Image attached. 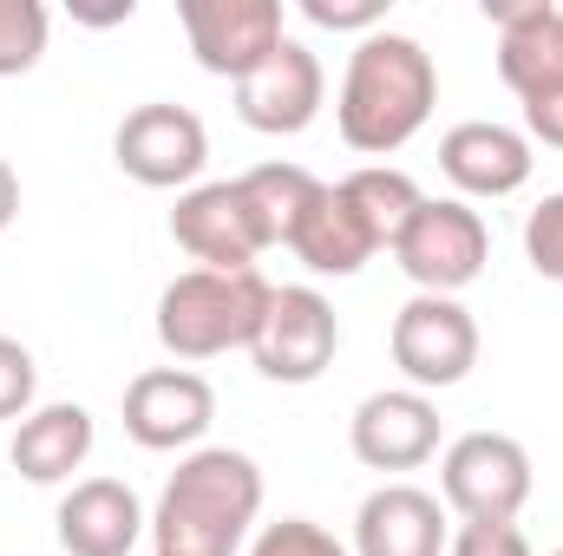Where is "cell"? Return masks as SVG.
Segmentation results:
<instances>
[{
    "mask_svg": "<svg viewBox=\"0 0 563 556\" xmlns=\"http://www.w3.org/2000/svg\"><path fill=\"white\" fill-rule=\"evenodd\" d=\"M269 281L263 269H184L157 294V341L177 360H217L230 347H250L263 314H269Z\"/></svg>",
    "mask_w": 563,
    "mask_h": 556,
    "instance_id": "cell-3",
    "label": "cell"
},
{
    "mask_svg": "<svg viewBox=\"0 0 563 556\" xmlns=\"http://www.w3.org/2000/svg\"><path fill=\"white\" fill-rule=\"evenodd\" d=\"M439 491L465 524H518L531 504V452L511 432H465L439 458Z\"/></svg>",
    "mask_w": 563,
    "mask_h": 556,
    "instance_id": "cell-4",
    "label": "cell"
},
{
    "mask_svg": "<svg viewBox=\"0 0 563 556\" xmlns=\"http://www.w3.org/2000/svg\"><path fill=\"white\" fill-rule=\"evenodd\" d=\"M33 393H40L33 354H26L13 334H0V419H26L33 413Z\"/></svg>",
    "mask_w": 563,
    "mask_h": 556,
    "instance_id": "cell-25",
    "label": "cell"
},
{
    "mask_svg": "<svg viewBox=\"0 0 563 556\" xmlns=\"http://www.w3.org/2000/svg\"><path fill=\"white\" fill-rule=\"evenodd\" d=\"M394 367L413 393H445L478 367V321L459 294H413L394 314Z\"/></svg>",
    "mask_w": 563,
    "mask_h": 556,
    "instance_id": "cell-6",
    "label": "cell"
},
{
    "mask_svg": "<svg viewBox=\"0 0 563 556\" xmlns=\"http://www.w3.org/2000/svg\"><path fill=\"white\" fill-rule=\"evenodd\" d=\"M347 445L367 471H420L439 452V407L413 387L367 393L347 419Z\"/></svg>",
    "mask_w": 563,
    "mask_h": 556,
    "instance_id": "cell-13",
    "label": "cell"
},
{
    "mask_svg": "<svg viewBox=\"0 0 563 556\" xmlns=\"http://www.w3.org/2000/svg\"><path fill=\"white\" fill-rule=\"evenodd\" d=\"M46 33H53V20L40 0H0V79L33 73L46 53Z\"/></svg>",
    "mask_w": 563,
    "mask_h": 556,
    "instance_id": "cell-22",
    "label": "cell"
},
{
    "mask_svg": "<svg viewBox=\"0 0 563 556\" xmlns=\"http://www.w3.org/2000/svg\"><path fill=\"white\" fill-rule=\"evenodd\" d=\"M301 13L314 20V26H328V33H380V20H387V0H301Z\"/></svg>",
    "mask_w": 563,
    "mask_h": 556,
    "instance_id": "cell-26",
    "label": "cell"
},
{
    "mask_svg": "<svg viewBox=\"0 0 563 556\" xmlns=\"http://www.w3.org/2000/svg\"><path fill=\"white\" fill-rule=\"evenodd\" d=\"M217 393L190 367H151L125 387V438L144 452H184L210 432Z\"/></svg>",
    "mask_w": 563,
    "mask_h": 556,
    "instance_id": "cell-12",
    "label": "cell"
},
{
    "mask_svg": "<svg viewBox=\"0 0 563 556\" xmlns=\"http://www.w3.org/2000/svg\"><path fill=\"white\" fill-rule=\"evenodd\" d=\"M243 184V197H250V210H256V223H263V236H269V249L295 236V223L308 216V203L321 197V177L314 170H301V164H256L250 177H236Z\"/></svg>",
    "mask_w": 563,
    "mask_h": 556,
    "instance_id": "cell-20",
    "label": "cell"
},
{
    "mask_svg": "<svg viewBox=\"0 0 563 556\" xmlns=\"http://www.w3.org/2000/svg\"><path fill=\"white\" fill-rule=\"evenodd\" d=\"M288 249H295V263H301V269H314V276H361V269L380 256L374 230L361 223V210L347 203V190H341V184H321V197H314V203H308V216L295 223Z\"/></svg>",
    "mask_w": 563,
    "mask_h": 556,
    "instance_id": "cell-18",
    "label": "cell"
},
{
    "mask_svg": "<svg viewBox=\"0 0 563 556\" xmlns=\"http://www.w3.org/2000/svg\"><path fill=\"white\" fill-rule=\"evenodd\" d=\"M170 236H177L184 256H197L203 269H223V276L230 269H256V256L269 249V236H263V223H256V210H250L236 177L184 190L177 210H170Z\"/></svg>",
    "mask_w": 563,
    "mask_h": 556,
    "instance_id": "cell-10",
    "label": "cell"
},
{
    "mask_svg": "<svg viewBox=\"0 0 563 556\" xmlns=\"http://www.w3.org/2000/svg\"><path fill=\"white\" fill-rule=\"evenodd\" d=\"M59 551L66 556H132L151 518H144L139 491L119 485V478H79L66 498H59Z\"/></svg>",
    "mask_w": 563,
    "mask_h": 556,
    "instance_id": "cell-16",
    "label": "cell"
},
{
    "mask_svg": "<svg viewBox=\"0 0 563 556\" xmlns=\"http://www.w3.org/2000/svg\"><path fill=\"white\" fill-rule=\"evenodd\" d=\"M354 556H445V511L420 485H380L354 518Z\"/></svg>",
    "mask_w": 563,
    "mask_h": 556,
    "instance_id": "cell-17",
    "label": "cell"
},
{
    "mask_svg": "<svg viewBox=\"0 0 563 556\" xmlns=\"http://www.w3.org/2000/svg\"><path fill=\"white\" fill-rule=\"evenodd\" d=\"M334 347H341L334 301L321 288H276L269 314H263V327L250 341V360L276 387H308V380H321L334 367Z\"/></svg>",
    "mask_w": 563,
    "mask_h": 556,
    "instance_id": "cell-7",
    "label": "cell"
},
{
    "mask_svg": "<svg viewBox=\"0 0 563 556\" xmlns=\"http://www.w3.org/2000/svg\"><path fill=\"white\" fill-rule=\"evenodd\" d=\"M445 556H531V537L518 524H459Z\"/></svg>",
    "mask_w": 563,
    "mask_h": 556,
    "instance_id": "cell-27",
    "label": "cell"
},
{
    "mask_svg": "<svg viewBox=\"0 0 563 556\" xmlns=\"http://www.w3.org/2000/svg\"><path fill=\"white\" fill-rule=\"evenodd\" d=\"M525 256L544 281H563V190H551L531 216H525Z\"/></svg>",
    "mask_w": 563,
    "mask_h": 556,
    "instance_id": "cell-24",
    "label": "cell"
},
{
    "mask_svg": "<svg viewBox=\"0 0 563 556\" xmlns=\"http://www.w3.org/2000/svg\"><path fill=\"white\" fill-rule=\"evenodd\" d=\"M86 458H92V413L79 400L33 407V413L20 419V432H13V471L33 478V485H59Z\"/></svg>",
    "mask_w": 563,
    "mask_h": 556,
    "instance_id": "cell-19",
    "label": "cell"
},
{
    "mask_svg": "<svg viewBox=\"0 0 563 556\" xmlns=\"http://www.w3.org/2000/svg\"><path fill=\"white\" fill-rule=\"evenodd\" d=\"M439 105V66L413 33H367L347 53V79L334 99V125L347 151L361 157H394L400 144H413L426 132Z\"/></svg>",
    "mask_w": 563,
    "mask_h": 556,
    "instance_id": "cell-1",
    "label": "cell"
},
{
    "mask_svg": "<svg viewBox=\"0 0 563 556\" xmlns=\"http://www.w3.org/2000/svg\"><path fill=\"white\" fill-rule=\"evenodd\" d=\"M531 138L498 125V119H465L439 138V170L465 190V197H511L531 184Z\"/></svg>",
    "mask_w": 563,
    "mask_h": 556,
    "instance_id": "cell-15",
    "label": "cell"
},
{
    "mask_svg": "<svg viewBox=\"0 0 563 556\" xmlns=\"http://www.w3.org/2000/svg\"><path fill=\"white\" fill-rule=\"evenodd\" d=\"M256 518H263V465L250 452L203 445L170 471L151 511V544L157 556H236Z\"/></svg>",
    "mask_w": 563,
    "mask_h": 556,
    "instance_id": "cell-2",
    "label": "cell"
},
{
    "mask_svg": "<svg viewBox=\"0 0 563 556\" xmlns=\"http://www.w3.org/2000/svg\"><path fill=\"white\" fill-rule=\"evenodd\" d=\"M492 256V230L465 197H426L413 210V223L394 243V263L407 269V281L420 294H459L485 276Z\"/></svg>",
    "mask_w": 563,
    "mask_h": 556,
    "instance_id": "cell-5",
    "label": "cell"
},
{
    "mask_svg": "<svg viewBox=\"0 0 563 556\" xmlns=\"http://www.w3.org/2000/svg\"><path fill=\"white\" fill-rule=\"evenodd\" d=\"M112 157L144 190H197V177L210 164V132L190 105H139V112H125Z\"/></svg>",
    "mask_w": 563,
    "mask_h": 556,
    "instance_id": "cell-8",
    "label": "cell"
},
{
    "mask_svg": "<svg viewBox=\"0 0 563 556\" xmlns=\"http://www.w3.org/2000/svg\"><path fill=\"white\" fill-rule=\"evenodd\" d=\"M551 556H563V551H551Z\"/></svg>",
    "mask_w": 563,
    "mask_h": 556,
    "instance_id": "cell-30",
    "label": "cell"
},
{
    "mask_svg": "<svg viewBox=\"0 0 563 556\" xmlns=\"http://www.w3.org/2000/svg\"><path fill=\"white\" fill-rule=\"evenodd\" d=\"M250 556H354L334 531H321L314 518H282V524H263Z\"/></svg>",
    "mask_w": 563,
    "mask_h": 556,
    "instance_id": "cell-23",
    "label": "cell"
},
{
    "mask_svg": "<svg viewBox=\"0 0 563 556\" xmlns=\"http://www.w3.org/2000/svg\"><path fill=\"white\" fill-rule=\"evenodd\" d=\"M341 190H347V203L361 210V223L374 230V243L380 249H394L400 243V230L413 223V210H420V184L407 177V170H394V164H367V170H354V177H341Z\"/></svg>",
    "mask_w": 563,
    "mask_h": 556,
    "instance_id": "cell-21",
    "label": "cell"
},
{
    "mask_svg": "<svg viewBox=\"0 0 563 556\" xmlns=\"http://www.w3.org/2000/svg\"><path fill=\"white\" fill-rule=\"evenodd\" d=\"M20 216V177H13V164L0 157V230Z\"/></svg>",
    "mask_w": 563,
    "mask_h": 556,
    "instance_id": "cell-29",
    "label": "cell"
},
{
    "mask_svg": "<svg viewBox=\"0 0 563 556\" xmlns=\"http://www.w3.org/2000/svg\"><path fill=\"white\" fill-rule=\"evenodd\" d=\"M525 138L563 151V92H551V99H531V105H525Z\"/></svg>",
    "mask_w": 563,
    "mask_h": 556,
    "instance_id": "cell-28",
    "label": "cell"
},
{
    "mask_svg": "<svg viewBox=\"0 0 563 556\" xmlns=\"http://www.w3.org/2000/svg\"><path fill=\"white\" fill-rule=\"evenodd\" d=\"M190 53L217 79H250L282 40V0H184L177 7Z\"/></svg>",
    "mask_w": 563,
    "mask_h": 556,
    "instance_id": "cell-9",
    "label": "cell"
},
{
    "mask_svg": "<svg viewBox=\"0 0 563 556\" xmlns=\"http://www.w3.org/2000/svg\"><path fill=\"white\" fill-rule=\"evenodd\" d=\"M498 20V79L531 105L563 92V7L525 0V7H485Z\"/></svg>",
    "mask_w": 563,
    "mask_h": 556,
    "instance_id": "cell-14",
    "label": "cell"
},
{
    "mask_svg": "<svg viewBox=\"0 0 563 556\" xmlns=\"http://www.w3.org/2000/svg\"><path fill=\"white\" fill-rule=\"evenodd\" d=\"M321 99H328V73H321V59H314L301 40H282L250 79H236V112H243V125L263 132V138H295V132H308L314 112H321Z\"/></svg>",
    "mask_w": 563,
    "mask_h": 556,
    "instance_id": "cell-11",
    "label": "cell"
}]
</instances>
